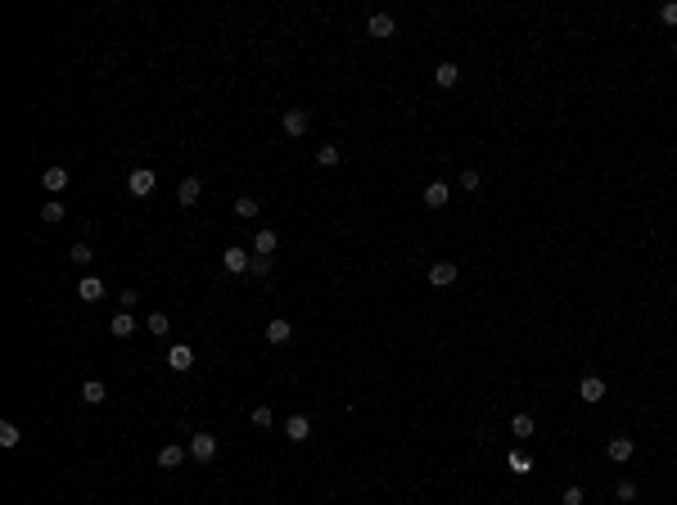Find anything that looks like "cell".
Returning a JSON list of instances; mask_svg holds the SVG:
<instances>
[{
	"mask_svg": "<svg viewBox=\"0 0 677 505\" xmlns=\"http://www.w3.org/2000/svg\"><path fill=\"white\" fill-rule=\"evenodd\" d=\"M154 185H158V176H154V167H136V171H131V176H127V189H131V194H136V199H145V194H154Z\"/></svg>",
	"mask_w": 677,
	"mask_h": 505,
	"instance_id": "6da1fadb",
	"label": "cell"
},
{
	"mask_svg": "<svg viewBox=\"0 0 677 505\" xmlns=\"http://www.w3.org/2000/svg\"><path fill=\"white\" fill-rule=\"evenodd\" d=\"M190 456L208 465V460L217 456V437H213V433H190Z\"/></svg>",
	"mask_w": 677,
	"mask_h": 505,
	"instance_id": "7a4b0ae2",
	"label": "cell"
},
{
	"mask_svg": "<svg viewBox=\"0 0 677 505\" xmlns=\"http://www.w3.org/2000/svg\"><path fill=\"white\" fill-rule=\"evenodd\" d=\"M632 451H637V442H632V437H623V433H618V437H609V442H605V456H609L614 465L632 460Z\"/></svg>",
	"mask_w": 677,
	"mask_h": 505,
	"instance_id": "3957f363",
	"label": "cell"
},
{
	"mask_svg": "<svg viewBox=\"0 0 677 505\" xmlns=\"http://www.w3.org/2000/svg\"><path fill=\"white\" fill-rule=\"evenodd\" d=\"M280 127H284V136H303V131L312 127V118H307V109H284V118H280Z\"/></svg>",
	"mask_w": 677,
	"mask_h": 505,
	"instance_id": "277c9868",
	"label": "cell"
},
{
	"mask_svg": "<svg viewBox=\"0 0 677 505\" xmlns=\"http://www.w3.org/2000/svg\"><path fill=\"white\" fill-rule=\"evenodd\" d=\"M456 262H434L429 266V284H434V289H447V284H456Z\"/></svg>",
	"mask_w": 677,
	"mask_h": 505,
	"instance_id": "5b68a950",
	"label": "cell"
},
{
	"mask_svg": "<svg viewBox=\"0 0 677 505\" xmlns=\"http://www.w3.org/2000/svg\"><path fill=\"white\" fill-rule=\"evenodd\" d=\"M222 266H226V271H231V275H244V271H249V266H253V257L244 253L240 244H235V249H226V253H222Z\"/></svg>",
	"mask_w": 677,
	"mask_h": 505,
	"instance_id": "8992f818",
	"label": "cell"
},
{
	"mask_svg": "<svg viewBox=\"0 0 677 505\" xmlns=\"http://www.w3.org/2000/svg\"><path fill=\"white\" fill-rule=\"evenodd\" d=\"M41 185L50 189V194H63V189H68V167H59V163L45 167V171H41Z\"/></svg>",
	"mask_w": 677,
	"mask_h": 505,
	"instance_id": "52a82bcc",
	"label": "cell"
},
{
	"mask_svg": "<svg viewBox=\"0 0 677 505\" xmlns=\"http://www.w3.org/2000/svg\"><path fill=\"white\" fill-rule=\"evenodd\" d=\"M366 32L375 36V41H388V36H397V23H393V18H388V14H370Z\"/></svg>",
	"mask_w": 677,
	"mask_h": 505,
	"instance_id": "ba28073f",
	"label": "cell"
},
{
	"mask_svg": "<svg viewBox=\"0 0 677 505\" xmlns=\"http://www.w3.org/2000/svg\"><path fill=\"white\" fill-rule=\"evenodd\" d=\"M447 199H452V185H447V180H429L425 185V208H447Z\"/></svg>",
	"mask_w": 677,
	"mask_h": 505,
	"instance_id": "9c48e42d",
	"label": "cell"
},
{
	"mask_svg": "<svg viewBox=\"0 0 677 505\" xmlns=\"http://www.w3.org/2000/svg\"><path fill=\"white\" fill-rule=\"evenodd\" d=\"M284 437H289V442H307V437H312V420H307V415H289V420H284Z\"/></svg>",
	"mask_w": 677,
	"mask_h": 505,
	"instance_id": "30bf717a",
	"label": "cell"
},
{
	"mask_svg": "<svg viewBox=\"0 0 677 505\" xmlns=\"http://www.w3.org/2000/svg\"><path fill=\"white\" fill-rule=\"evenodd\" d=\"M578 397H583L587 406H596L600 397H605V379H600V375H587L583 384H578Z\"/></svg>",
	"mask_w": 677,
	"mask_h": 505,
	"instance_id": "8fae6325",
	"label": "cell"
},
{
	"mask_svg": "<svg viewBox=\"0 0 677 505\" xmlns=\"http://www.w3.org/2000/svg\"><path fill=\"white\" fill-rule=\"evenodd\" d=\"M185 456H190V446H176V442H167L163 451H158V469H176V465H185Z\"/></svg>",
	"mask_w": 677,
	"mask_h": 505,
	"instance_id": "7c38bea8",
	"label": "cell"
},
{
	"mask_svg": "<svg viewBox=\"0 0 677 505\" xmlns=\"http://www.w3.org/2000/svg\"><path fill=\"white\" fill-rule=\"evenodd\" d=\"M167 366H172V370H176V375H185V370H190V366H195V352H190V348H185V343H176V348H172V352H167Z\"/></svg>",
	"mask_w": 677,
	"mask_h": 505,
	"instance_id": "4fadbf2b",
	"label": "cell"
},
{
	"mask_svg": "<svg viewBox=\"0 0 677 505\" xmlns=\"http://www.w3.org/2000/svg\"><path fill=\"white\" fill-rule=\"evenodd\" d=\"M109 334L113 339H131L136 334V316H131V311H118V316L109 320Z\"/></svg>",
	"mask_w": 677,
	"mask_h": 505,
	"instance_id": "5bb4252c",
	"label": "cell"
},
{
	"mask_svg": "<svg viewBox=\"0 0 677 505\" xmlns=\"http://www.w3.org/2000/svg\"><path fill=\"white\" fill-rule=\"evenodd\" d=\"M77 298L82 302H100L104 298V280H100V275H86V280L77 284Z\"/></svg>",
	"mask_w": 677,
	"mask_h": 505,
	"instance_id": "9a60e30c",
	"label": "cell"
},
{
	"mask_svg": "<svg viewBox=\"0 0 677 505\" xmlns=\"http://www.w3.org/2000/svg\"><path fill=\"white\" fill-rule=\"evenodd\" d=\"M275 249H280V235H275V231H257V235H253V253L275 257Z\"/></svg>",
	"mask_w": 677,
	"mask_h": 505,
	"instance_id": "2e32d148",
	"label": "cell"
},
{
	"mask_svg": "<svg viewBox=\"0 0 677 505\" xmlns=\"http://www.w3.org/2000/svg\"><path fill=\"white\" fill-rule=\"evenodd\" d=\"M82 402H91V406H104V402H109V388H104L100 379H86V384H82Z\"/></svg>",
	"mask_w": 677,
	"mask_h": 505,
	"instance_id": "e0dca14e",
	"label": "cell"
},
{
	"mask_svg": "<svg viewBox=\"0 0 677 505\" xmlns=\"http://www.w3.org/2000/svg\"><path fill=\"white\" fill-rule=\"evenodd\" d=\"M199 194H204V180H199V176H185V180H181V185H176V199H181V203H195V199Z\"/></svg>",
	"mask_w": 677,
	"mask_h": 505,
	"instance_id": "ac0fdd59",
	"label": "cell"
},
{
	"mask_svg": "<svg viewBox=\"0 0 677 505\" xmlns=\"http://www.w3.org/2000/svg\"><path fill=\"white\" fill-rule=\"evenodd\" d=\"M434 81H438V86H443V91H452V86H456V81H461V68H456V63H452V59H447V63H438V68H434Z\"/></svg>",
	"mask_w": 677,
	"mask_h": 505,
	"instance_id": "d6986e66",
	"label": "cell"
},
{
	"mask_svg": "<svg viewBox=\"0 0 677 505\" xmlns=\"http://www.w3.org/2000/svg\"><path fill=\"white\" fill-rule=\"evenodd\" d=\"M289 339H294V325H289V320L275 316L271 325H266V343H275V348H280V343H289Z\"/></svg>",
	"mask_w": 677,
	"mask_h": 505,
	"instance_id": "ffe728a7",
	"label": "cell"
},
{
	"mask_svg": "<svg viewBox=\"0 0 677 505\" xmlns=\"http://www.w3.org/2000/svg\"><path fill=\"white\" fill-rule=\"evenodd\" d=\"M145 329H149V334H154V339H163V334H167V329H172V320H167V311H154V316H149V320H145Z\"/></svg>",
	"mask_w": 677,
	"mask_h": 505,
	"instance_id": "44dd1931",
	"label": "cell"
},
{
	"mask_svg": "<svg viewBox=\"0 0 677 505\" xmlns=\"http://www.w3.org/2000/svg\"><path fill=\"white\" fill-rule=\"evenodd\" d=\"M510 433L519 437V442H524V437H533V415H524V411H519V415L510 420Z\"/></svg>",
	"mask_w": 677,
	"mask_h": 505,
	"instance_id": "7402d4cb",
	"label": "cell"
},
{
	"mask_svg": "<svg viewBox=\"0 0 677 505\" xmlns=\"http://www.w3.org/2000/svg\"><path fill=\"white\" fill-rule=\"evenodd\" d=\"M68 257H73V262H77V266H91L95 262V249H91V244H73V249H68Z\"/></svg>",
	"mask_w": 677,
	"mask_h": 505,
	"instance_id": "603a6c76",
	"label": "cell"
},
{
	"mask_svg": "<svg viewBox=\"0 0 677 505\" xmlns=\"http://www.w3.org/2000/svg\"><path fill=\"white\" fill-rule=\"evenodd\" d=\"M41 222H45V226H59V222H63V203H59V199H50V203L41 208Z\"/></svg>",
	"mask_w": 677,
	"mask_h": 505,
	"instance_id": "cb8c5ba5",
	"label": "cell"
},
{
	"mask_svg": "<svg viewBox=\"0 0 677 505\" xmlns=\"http://www.w3.org/2000/svg\"><path fill=\"white\" fill-rule=\"evenodd\" d=\"M18 442H23L18 424H14V420H5V424H0V446H18Z\"/></svg>",
	"mask_w": 677,
	"mask_h": 505,
	"instance_id": "d4e9b609",
	"label": "cell"
},
{
	"mask_svg": "<svg viewBox=\"0 0 677 505\" xmlns=\"http://www.w3.org/2000/svg\"><path fill=\"white\" fill-rule=\"evenodd\" d=\"M317 163H321V167H335V163H339V145H321V149H317Z\"/></svg>",
	"mask_w": 677,
	"mask_h": 505,
	"instance_id": "484cf974",
	"label": "cell"
},
{
	"mask_svg": "<svg viewBox=\"0 0 677 505\" xmlns=\"http://www.w3.org/2000/svg\"><path fill=\"white\" fill-rule=\"evenodd\" d=\"M235 217H257V199L240 194V199H235Z\"/></svg>",
	"mask_w": 677,
	"mask_h": 505,
	"instance_id": "4316f807",
	"label": "cell"
},
{
	"mask_svg": "<svg viewBox=\"0 0 677 505\" xmlns=\"http://www.w3.org/2000/svg\"><path fill=\"white\" fill-rule=\"evenodd\" d=\"M271 262H275V257H262V253H253V266H249V275H271Z\"/></svg>",
	"mask_w": 677,
	"mask_h": 505,
	"instance_id": "83f0119b",
	"label": "cell"
},
{
	"mask_svg": "<svg viewBox=\"0 0 677 505\" xmlns=\"http://www.w3.org/2000/svg\"><path fill=\"white\" fill-rule=\"evenodd\" d=\"M253 424L257 428H271L275 424V411H271V406H257V411H253Z\"/></svg>",
	"mask_w": 677,
	"mask_h": 505,
	"instance_id": "f1b7e54d",
	"label": "cell"
},
{
	"mask_svg": "<svg viewBox=\"0 0 677 505\" xmlns=\"http://www.w3.org/2000/svg\"><path fill=\"white\" fill-rule=\"evenodd\" d=\"M510 474H533V465H528L524 451H510Z\"/></svg>",
	"mask_w": 677,
	"mask_h": 505,
	"instance_id": "f546056e",
	"label": "cell"
},
{
	"mask_svg": "<svg viewBox=\"0 0 677 505\" xmlns=\"http://www.w3.org/2000/svg\"><path fill=\"white\" fill-rule=\"evenodd\" d=\"M614 497L623 501V505H627V501H637V483H632V479H623V483L614 488Z\"/></svg>",
	"mask_w": 677,
	"mask_h": 505,
	"instance_id": "4dcf8cb0",
	"label": "cell"
},
{
	"mask_svg": "<svg viewBox=\"0 0 677 505\" xmlns=\"http://www.w3.org/2000/svg\"><path fill=\"white\" fill-rule=\"evenodd\" d=\"M479 185H483V176H479L474 167H465V171H461V189H479Z\"/></svg>",
	"mask_w": 677,
	"mask_h": 505,
	"instance_id": "1f68e13d",
	"label": "cell"
},
{
	"mask_svg": "<svg viewBox=\"0 0 677 505\" xmlns=\"http://www.w3.org/2000/svg\"><path fill=\"white\" fill-rule=\"evenodd\" d=\"M136 298H140V289H122V293H118V302H122V311H131V307H136Z\"/></svg>",
	"mask_w": 677,
	"mask_h": 505,
	"instance_id": "d6a6232c",
	"label": "cell"
},
{
	"mask_svg": "<svg viewBox=\"0 0 677 505\" xmlns=\"http://www.w3.org/2000/svg\"><path fill=\"white\" fill-rule=\"evenodd\" d=\"M565 505H583V488H578V483H569V488H565Z\"/></svg>",
	"mask_w": 677,
	"mask_h": 505,
	"instance_id": "836d02e7",
	"label": "cell"
},
{
	"mask_svg": "<svg viewBox=\"0 0 677 505\" xmlns=\"http://www.w3.org/2000/svg\"><path fill=\"white\" fill-rule=\"evenodd\" d=\"M660 18H664V23H669V27H677V0H669V5L660 9Z\"/></svg>",
	"mask_w": 677,
	"mask_h": 505,
	"instance_id": "e575fe53",
	"label": "cell"
},
{
	"mask_svg": "<svg viewBox=\"0 0 677 505\" xmlns=\"http://www.w3.org/2000/svg\"><path fill=\"white\" fill-rule=\"evenodd\" d=\"M673 54H677V41H673Z\"/></svg>",
	"mask_w": 677,
	"mask_h": 505,
	"instance_id": "d590c367",
	"label": "cell"
}]
</instances>
